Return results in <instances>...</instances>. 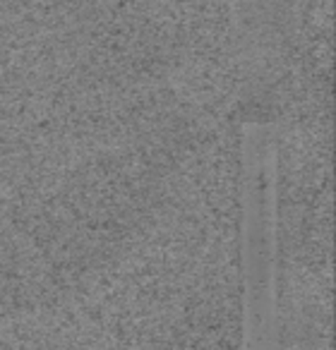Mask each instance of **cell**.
<instances>
[{
  "label": "cell",
  "instance_id": "obj_1",
  "mask_svg": "<svg viewBox=\"0 0 336 350\" xmlns=\"http://www.w3.org/2000/svg\"><path fill=\"white\" fill-rule=\"evenodd\" d=\"M272 122L245 125V345H269L276 319V144Z\"/></svg>",
  "mask_w": 336,
  "mask_h": 350
}]
</instances>
